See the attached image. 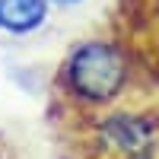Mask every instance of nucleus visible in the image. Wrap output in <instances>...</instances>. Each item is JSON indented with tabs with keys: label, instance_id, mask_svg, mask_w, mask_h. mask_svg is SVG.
<instances>
[{
	"label": "nucleus",
	"instance_id": "nucleus-4",
	"mask_svg": "<svg viewBox=\"0 0 159 159\" xmlns=\"http://www.w3.org/2000/svg\"><path fill=\"white\" fill-rule=\"evenodd\" d=\"M0 159H25L22 150L16 147V140H13L3 127H0Z\"/></svg>",
	"mask_w": 159,
	"mask_h": 159
},
{
	"label": "nucleus",
	"instance_id": "nucleus-5",
	"mask_svg": "<svg viewBox=\"0 0 159 159\" xmlns=\"http://www.w3.org/2000/svg\"><path fill=\"white\" fill-rule=\"evenodd\" d=\"M76 3H83V0H51V7H76Z\"/></svg>",
	"mask_w": 159,
	"mask_h": 159
},
{
	"label": "nucleus",
	"instance_id": "nucleus-1",
	"mask_svg": "<svg viewBox=\"0 0 159 159\" xmlns=\"http://www.w3.org/2000/svg\"><path fill=\"white\" fill-rule=\"evenodd\" d=\"M134 86V54L115 35H86L70 45L54 73V96L73 118L124 102Z\"/></svg>",
	"mask_w": 159,
	"mask_h": 159
},
{
	"label": "nucleus",
	"instance_id": "nucleus-2",
	"mask_svg": "<svg viewBox=\"0 0 159 159\" xmlns=\"http://www.w3.org/2000/svg\"><path fill=\"white\" fill-rule=\"evenodd\" d=\"M80 121L89 159H159V105H130L124 99Z\"/></svg>",
	"mask_w": 159,
	"mask_h": 159
},
{
	"label": "nucleus",
	"instance_id": "nucleus-3",
	"mask_svg": "<svg viewBox=\"0 0 159 159\" xmlns=\"http://www.w3.org/2000/svg\"><path fill=\"white\" fill-rule=\"evenodd\" d=\"M51 16V0H0V32L25 38L38 32Z\"/></svg>",
	"mask_w": 159,
	"mask_h": 159
}]
</instances>
